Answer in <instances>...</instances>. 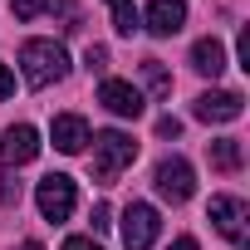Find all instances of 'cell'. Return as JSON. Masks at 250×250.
Returning <instances> with one entry per match:
<instances>
[{"instance_id": "9", "label": "cell", "mask_w": 250, "mask_h": 250, "mask_svg": "<svg viewBox=\"0 0 250 250\" xmlns=\"http://www.w3.org/2000/svg\"><path fill=\"white\" fill-rule=\"evenodd\" d=\"M98 103L108 108V113H118V118H143V93L133 88V83H123V79H103L98 83Z\"/></svg>"}, {"instance_id": "23", "label": "cell", "mask_w": 250, "mask_h": 250, "mask_svg": "<svg viewBox=\"0 0 250 250\" xmlns=\"http://www.w3.org/2000/svg\"><path fill=\"white\" fill-rule=\"evenodd\" d=\"M64 250H98V245H93L88 235H69V240H64Z\"/></svg>"}, {"instance_id": "6", "label": "cell", "mask_w": 250, "mask_h": 250, "mask_svg": "<svg viewBox=\"0 0 250 250\" xmlns=\"http://www.w3.org/2000/svg\"><path fill=\"white\" fill-rule=\"evenodd\" d=\"M157 191H162V201H172V206H182V201H191V191H196V172H191V162L187 157H167V162H157Z\"/></svg>"}, {"instance_id": "3", "label": "cell", "mask_w": 250, "mask_h": 250, "mask_svg": "<svg viewBox=\"0 0 250 250\" xmlns=\"http://www.w3.org/2000/svg\"><path fill=\"white\" fill-rule=\"evenodd\" d=\"M35 201H40V216L59 226V221H69V216H74V206H79V187H74V177L49 172V177L35 187Z\"/></svg>"}, {"instance_id": "10", "label": "cell", "mask_w": 250, "mask_h": 250, "mask_svg": "<svg viewBox=\"0 0 250 250\" xmlns=\"http://www.w3.org/2000/svg\"><path fill=\"white\" fill-rule=\"evenodd\" d=\"M143 25H147L157 40H172V35L187 25V0H152L147 15H143Z\"/></svg>"}, {"instance_id": "16", "label": "cell", "mask_w": 250, "mask_h": 250, "mask_svg": "<svg viewBox=\"0 0 250 250\" xmlns=\"http://www.w3.org/2000/svg\"><path fill=\"white\" fill-rule=\"evenodd\" d=\"M59 0H10V10H15V20H35V15H44V10H54Z\"/></svg>"}, {"instance_id": "21", "label": "cell", "mask_w": 250, "mask_h": 250, "mask_svg": "<svg viewBox=\"0 0 250 250\" xmlns=\"http://www.w3.org/2000/svg\"><path fill=\"white\" fill-rule=\"evenodd\" d=\"M10 93H15V74H10V69H5V64H0V103H5V98H10Z\"/></svg>"}, {"instance_id": "4", "label": "cell", "mask_w": 250, "mask_h": 250, "mask_svg": "<svg viewBox=\"0 0 250 250\" xmlns=\"http://www.w3.org/2000/svg\"><path fill=\"white\" fill-rule=\"evenodd\" d=\"M206 216H211V226H216L235 250H245V245H250V206H245L240 196H211Z\"/></svg>"}, {"instance_id": "15", "label": "cell", "mask_w": 250, "mask_h": 250, "mask_svg": "<svg viewBox=\"0 0 250 250\" xmlns=\"http://www.w3.org/2000/svg\"><path fill=\"white\" fill-rule=\"evenodd\" d=\"M143 79H147V88H152L157 98H167V93H172V79H167L162 59H143Z\"/></svg>"}, {"instance_id": "1", "label": "cell", "mask_w": 250, "mask_h": 250, "mask_svg": "<svg viewBox=\"0 0 250 250\" xmlns=\"http://www.w3.org/2000/svg\"><path fill=\"white\" fill-rule=\"evenodd\" d=\"M20 74H25L30 88H49V83H59V79L69 74V54H64V44H54V40H25V44H20Z\"/></svg>"}, {"instance_id": "7", "label": "cell", "mask_w": 250, "mask_h": 250, "mask_svg": "<svg viewBox=\"0 0 250 250\" xmlns=\"http://www.w3.org/2000/svg\"><path fill=\"white\" fill-rule=\"evenodd\" d=\"M40 157V133L30 128V123H15V128L0 133V162L5 167H25Z\"/></svg>"}, {"instance_id": "25", "label": "cell", "mask_w": 250, "mask_h": 250, "mask_svg": "<svg viewBox=\"0 0 250 250\" xmlns=\"http://www.w3.org/2000/svg\"><path fill=\"white\" fill-rule=\"evenodd\" d=\"M20 250H44V245H40V240H25V245H20Z\"/></svg>"}, {"instance_id": "12", "label": "cell", "mask_w": 250, "mask_h": 250, "mask_svg": "<svg viewBox=\"0 0 250 250\" xmlns=\"http://www.w3.org/2000/svg\"><path fill=\"white\" fill-rule=\"evenodd\" d=\"M191 69L206 74V79H221V69H226V44H221L216 35L196 40V44H191Z\"/></svg>"}, {"instance_id": "8", "label": "cell", "mask_w": 250, "mask_h": 250, "mask_svg": "<svg viewBox=\"0 0 250 250\" xmlns=\"http://www.w3.org/2000/svg\"><path fill=\"white\" fill-rule=\"evenodd\" d=\"M191 113H196L201 123H235V118L245 113V98L230 93V88H211V93H201V98L191 103Z\"/></svg>"}, {"instance_id": "18", "label": "cell", "mask_w": 250, "mask_h": 250, "mask_svg": "<svg viewBox=\"0 0 250 250\" xmlns=\"http://www.w3.org/2000/svg\"><path fill=\"white\" fill-rule=\"evenodd\" d=\"M83 64H88L93 74H103V69H108V49H103V44H88V54H83Z\"/></svg>"}, {"instance_id": "22", "label": "cell", "mask_w": 250, "mask_h": 250, "mask_svg": "<svg viewBox=\"0 0 250 250\" xmlns=\"http://www.w3.org/2000/svg\"><path fill=\"white\" fill-rule=\"evenodd\" d=\"M235 49H240V69H250V30H240V40H235Z\"/></svg>"}, {"instance_id": "5", "label": "cell", "mask_w": 250, "mask_h": 250, "mask_svg": "<svg viewBox=\"0 0 250 250\" xmlns=\"http://www.w3.org/2000/svg\"><path fill=\"white\" fill-rule=\"evenodd\" d=\"M157 230H162V216H157V206H147V201H133L128 211H123V245H128V250H152Z\"/></svg>"}, {"instance_id": "14", "label": "cell", "mask_w": 250, "mask_h": 250, "mask_svg": "<svg viewBox=\"0 0 250 250\" xmlns=\"http://www.w3.org/2000/svg\"><path fill=\"white\" fill-rule=\"evenodd\" d=\"M108 10H113V30H118V35L143 30V20H138V10H133V0H108Z\"/></svg>"}, {"instance_id": "2", "label": "cell", "mask_w": 250, "mask_h": 250, "mask_svg": "<svg viewBox=\"0 0 250 250\" xmlns=\"http://www.w3.org/2000/svg\"><path fill=\"white\" fill-rule=\"evenodd\" d=\"M88 143H93V182H103V187H108L123 167L138 162V143H133L128 133H118V128H103V133H93Z\"/></svg>"}, {"instance_id": "19", "label": "cell", "mask_w": 250, "mask_h": 250, "mask_svg": "<svg viewBox=\"0 0 250 250\" xmlns=\"http://www.w3.org/2000/svg\"><path fill=\"white\" fill-rule=\"evenodd\" d=\"M108 226H113V206L98 201V206H93V230H108Z\"/></svg>"}, {"instance_id": "17", "label": "cell", "mask_w": 250, "mask_h": 250, "mask_svg": "<svg viewBox=\"0 0 250 250\" xmlns=\"http://www.w3.org/2000/svg\"><path fill=\"white\" fill-rule=\"evenodd\" d=\"M20 196H25V187L15 177H0V206H20Z\"/></svg>"}, {"instance_id": "24", "label": "cell", "mask_w": 250, "mask_h": 250, "mask_svg": "<svg viewBox=\"0 0 250 250\" xmlns=\"http://www.w3.org/2000/svg\"><path fill=\"white\" fill-rule=\"evenodd\" d=\"M167 250H201V245H196V240H191V235H177V240H172V245H167Z\"/></svg>"}, {"instance_id": "20", "label": "cell", "mask_w": 250, "mask_h": 250, "mask_svg": "<svg viewBox=\"0 0 250 250\" xmlns=\"http://www.w3.org/2000/svg\"><path fill=\"white\" fill-rule=\"evenodd\" d=\"M157 138H182V123L177 118H157Z\"/></svg>"}, {"instance_id": "11", "label": "cell", "mask_w": 250, "mask_h": 250, "mask_svg": "<svg viewBox=\"0 0 250 250\" xmlns=\"http://www.w3.org/2000/svg\"><path fill=\"white\" fill-rule=\"evenodd\" d=\"M49 138H54V147H59V152H69V157H74V152H83V147H88V123H83L79 113H59V118H54V128H49Z\"/></svg>"}, {"instance_id": "13", "label": "cell", "mask_w": 250, "mask_h": 250, "mask_svg": "<svg viewBox=\"0 0 250 250\" xmlns=\"http://www.w3.org/2000/svg\"><path fill=\"white\" fill-rule=\"evenodd\" d=\"M206 152H211V167H216V172H240V162H245V152H240L235 138H221V143H211Z\"/></svg>"}]
</instances>
